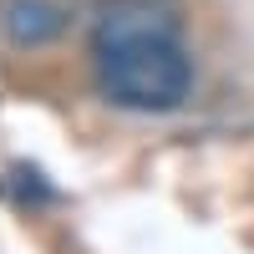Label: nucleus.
Returning <instances> with one entry per match:
<instances>
[{"label":"nucleus","mask_w":254,"mask_h":254,"mask_svg":"<svg viewBox=\"0 0 254 254\" xmlns=\"http://www.w3.org/2000/svg\"><path fill=\"white\" fill-rule=\"evenodd\" d=\"M0 26L15 46H46L66 31V5H56V0H5Z\"/></svg>","instance_id":"2"},{"label":"nucleus","mask_w":254,"mask_h":254,"mask_svg":"<svg viewBox=\"0 0 254 254\" xmlns=\"http://www.w3.org/2000/svg\"><path fill=\"white\" fill-rule=\"evenodd\" d=\"M97 92L122 112H173L193 92V56L168 5L107 0L92 26Z\"/></svg>","instance_id":"1"}]
</instances>
